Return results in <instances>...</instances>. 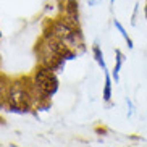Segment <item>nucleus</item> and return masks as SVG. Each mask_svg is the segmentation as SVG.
Segmentation results:
<instances>
[{"mask_svg": "<svg viewBox=\"0 0 147 147\" xmlns=\"http://www.w3.org/2000/svg\"><path fill=\"white\" fill-rule=\"evenodd\" d=\"M34 50L39 58V65L47 66L53 71H58L60 68H63L66 60H73L76 57V50L47 32H44L42 37L36 42Z\"/></svg>", "mask_w": 147, "mask_h": 147, "instance_id": "obj_1", "label": "nucleus"}, {"mask_svg": "<svg viewBox=\"0 0 147 147\" xmlns=\"http://www.w3.org/2000/svg\"><path fill=\"white\" fill-rule=\"evenodd\" d=\"M7 107L13 112H31L36 107V94L31 84V78H15L11 79L7 94Z\"/></svg>", "mask_w": 147, "mask_h": 147, "instance_id": "obj_2", "label": "nucleus"}, {"mask_svg": "<svg viewBox=\"0 0 147 147\" xmlns=\"http://www.w3.org/2000/svg\"><path fill=\"white\" fill-rule=\"evenodd\" d=\"M29 78L36 94V107H39L42 102H49L50 97L58 91V78L55 71L47 66L37 65Z\"/></svg>", "mask_w": 147, "mask_h": 147, "instance_id": "obj_3", "label": "nucleus"}, {"mask_svg": "<svg viewBox=\"0 0 147 147\" xmlns=\"http://www.w3.org/2000/svg\"><path fill=\"white\" fill-rule=\"evenodd\" d=\"M44 32L47 34L55 36L57 39H60L61 42H65L66 45L76 50V47L82 45V39H81V31L73 28L68 21L63 20V16L55 20V21H50L47 29H44Z\"/></svg>", "mask_w": 147, "mask_h": 147, "instance_id": "obj_4", "label": "nucleus"}, {"mask_svg": "<svg viewBox=\"0 0 147 147\" xmlns=\"http://www.w3.org/2000/svg\"><path fill=\"white\" fill-rule=\"evenodd\" d=\"M11 79H8L5 74L0 73V107L7 105V94H8V87Z\"/></svg>", "mask_w": 147, "mask_h": 147, "instance_id": "obj_5", "label": "nucleus"}, {"mask_svg": "<svg viewBox=\"0 0 147 147\" xmlns=\"http://www.w3.org/2000/svg\"><path fill=\"white\" fill-rule=\"evenodd\" d=\"M115 53H117V58H115V68H113L112 76L115 78V82H118V79H120V69H121V65H123V61H125V55L121 53L120 49H117V50H115Z\"/></svg>", "mask_w": 147, "mask_h": 147, "instance_id": "obj_6", "label": "nucleus"}, {"mask_svg": "<svg viewBox=\"0 0 147 147\" xmlns=\"http://www.w3.org/2000/svg\"><path fill=\"white\" fill-rule=\"evenodd\" d=\"M92 53H94V58H95V61L99 63V66L104 71H107V66H105V60H104V53H102V50H100V47H99V44H94L92 45Z\"/></svg>", "mask_w": 147, "mask_h": 147, "instance_id": "obj_7", "label": "nucleus"}, {"mask_svg": "<svg viewBox=\"0 0 147 147\" xmlns=\"http://www.w3.org/2000/svg\"><path fill=\"white\" fill-rule=\"evenodd\" d=\"M102 97H104L105 102H110L112 100V76L108 73H105V86H104Z\"/></svg>", "mask_w": 147, "mask_h": 147, "instance_id": "obj_8", "label": "nucleus"}, {"mask_svg": "<svg viewBox=\"0 0 147 147\" xmlns=\"http://www.w3.org/2000/svg\"><path fill=\"white\" fill-rule=\"evenodd\" d=\"M113 23H115V28H117V29L121 32V36H123V39H125L126 42H128V47H129V49H133V47H134V45H133V39H131L129 36H128V32L125 31V28L121 26V23L118 21V20H115Z\"/></svg>", "mask_w": 147, "mask_h": 147, "instance_id": "obj_9", "label": "nucleus"}, {"mask_svg": "<svg viewBox=\"0 0 147 147\" xmlns=\"http://www.w3.org/2000/svg\"><path fill=\"white\" fill-rule=\"evenodd\" d=\"M95 133H107V129H105V128H95Z\"/></svg>", "mask_w": 147, "mask_h": 147, "instance_id": "obj_10", "label": "nucleus"}, {"mask_svg": "<svg viewBox=\"0 0 147 147\" xmlns=\"http://www.w3.org/2000/svg\"><path fill=\"white\" fill-rule=\"evenodd\" d=\"M144 13H146V18H147V2H146V7H144Z\"/></svg>", "mask_w": 147, "mask_h": 147, "instance_id": "obj_11", "label": "nucleus"}, {"mask_svg": "<svg viewBox=\"0 0 147 147\" xmlns=\"http://www.w3.org/2000/svg\"><path fill=\"white\" fill-rule=\"evenodd\" d=\"M0 125H3V118L0 117Z\"/></svg>", "mask_w": 147, "mask_h": 147, "instance_id": "obj_12", "label": "nucleus"}]
</instances>
